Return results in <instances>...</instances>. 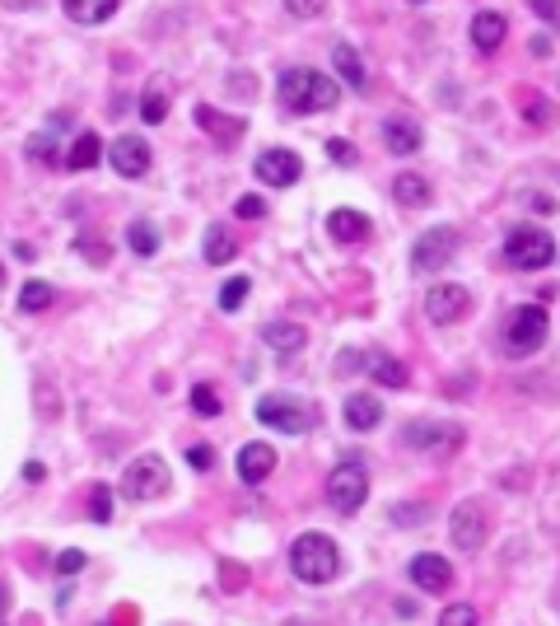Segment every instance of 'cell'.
<instances>
[{
	"instance_id": "cell-1",
	"label": "cell",
	"mask_w": 560,
	"mask_h": 626,
	"mask_svg": "<svg viewBox=\"0 0 560 626\" xmlns=\"http://www.w3.org/2000/svg\"><path fill=\"white\" fill-rule=\"evenodd\" d=\"M280 103H285L290 112H327V108L341 103V89L323 70L290 66V70H280Z\"/></svg>"
},
{
	"instance_id": "cell-2",
	"label": "cell",
	"mask_w": 560,
	"mask_h": 626,
	"mask_svg": "<svg viewBox=\"0 0 560 626\" xmlns=\"http://www.w3.org/2000/svg\"><path fill=\"white\" fill-rule=\"evenodd\" d=\"M290 570L304 579V584H332L337 570H341V552L327 533H299L295 547H290Z\"/></svg>"
},
{
	"instance_id": "cell-3",
	"label": "cell",
	"mask_w": 560,
	"mask_h": 626,
	"mask_svg": "<svg viewBox=\"0 0 560 626\" xmlns=\"http://www.w3.org/2000/svg\"><path fill=\"white\" fill-rule=\"evenodd\" d=\"M504 262L518 271H542L555 262V239L542 224H513L504 234Z\"/></svg>"
},
{
	"instance_id": "cell-4",
	"label": "cell",
	"mask_w": 560,
	"mask_h": 626,
	"mask_svg": "<svg viewBox=\"0 0 560 626\" xmlns=\"http://www.w3.org/2000/svg\"><path fill=\"white\" fill-rule=\"evenodd\" d=\"M546 332H551L546 308L542 304H518L509 313V323H504V356H513V360L533 356V350H542Z\"/></svg>"
},
{
	"instance_id": "cell-5",
	"label": "cell",
	"mask_w": 560,
	"mask_h": 626,
	"mask_svg": "<svg viewBox=\"0 0 560 626\" xmlns=\"http://www.w3.org/2000/svg\"><path fill=\"white\" fill-rule=\"evenodd\" d=\"M327 500L337 515H355L359 505L369 500V467L365 458H341L327 477Z\"/></svg>"
},
{
	"instance_id": "cell-6",
	"label": "cell",
	"mask_w": 560,
	"mask_h": 626,
	"mask_svg": "<svg viewBox=\"0 0 560 626\" xmlns=\"http://www.w3.org/2000/svg\"><path fill=\"white\" fill-rule=\"evenodd\" d=\"M402 440L411 449L430 454V458H453L462 449V425H453V421H411L402 430Z\"/></svg>"
},
{
	"instance_id": "cell-7",
	"label": "cell",
	"mask_w": 560,
	"mask_h": 626,
	"mask_svg": "<svg viewBox=\"0 0 560 626\" xmlns=\"http://www.w3.org/2000/svg\"><path fill=\"white\" fill-rule=\"evenodd\" d=\"M458 257V229L439 224V229H425L416 248H411V266L420 271V276H434V271H444L449 262Z\"/></svg>"
},
{
	"instance_id": "cell-8",
	"label": "cell",
	"mask_w": 560,
	"mask_h": 626,
	"mask_svg": "<svg viewBox=\"0 0 560 626\" xmlns=\"http://www.w3.org/2000/svg\"><path fill=\"white\" fill-rule=\"evenodd\" d=\"M164 491H169V467H164V458L145 454V458L127 463V473H122V496H127V500H159Z\"/></svg>"
},
{
	"instance_id": "cell-9",
	"label": "cell",
	"mask_w": 560,
	"mask_h": 626,
	"mask_svg": "<svg viewBox=\"0 0 560 626\" xmlns=\"http://www.w3.org/2000/svg\"><path fill=\"white\" fill-rule=\"evenodd\" d=\"M257 421L271 430H285V435H304L313 425V407L299 398H262L257 402Z\"/></svg>"
},
{
	"instance_id": "cell-10",
	"label": "cell",
	"mask_w": 560,
	"mask_h": 626,
	"mask_svg": "<svg viewBox=\"0 0 560 626\" xmlns=\"http://www.w3.org/2000/svg\"><path fill=\"white\" fill-rule=\"evenodd\" d=\"M486 533H491V524H486V510L476 500H462L458 510L449 515V537L462 547V552H482Z\"/></svg>"
},
{
	"instance_id": "cell-11",
	"label": "cell",
	"mask_w": 560,
	"mask_h": 626,
	"mask_svg": "<svg viewBox=\"0 0 560 626\" xmlns=\"http://www.w3.org/2000/svg\"><path fill=\"white\" fill-rule=\"evenodd\" d=\"M253 169H257V178H262L266 187H290V183H299V173H304V164H299L295 150H262Z\"/></svg>"
},
{
	"instance_id": "cell-12",
	"label": "cell",
	"mask_w": 560,
	"mask_h": 626,
	"mask_svg": "<svg viewBox=\"0 0 560 626\" xmlns=\"http://www.w3.org/2000/svg\"><path fill=\"white\" fill-rule=\"evenodd\" d=\"M467 304H472V295L462 286H430V295H425V313H430V323H439V328L458 323L467 313Z\"/></svg>"
},
{
	"instance_id": "cell-13",
	"label": "cell",
	"mask_w": 560,
	"mask_h": 626,
	"mask_svg": "<svg viewBox=\"0 0 560 626\" xmlns=\"http://www.w3.org/2000/svg\"><path fill=\"white\" fill-rule=\"evenodd\" d=\"M407 570H411V584H416V589H425V594H449L453 589V566L444 557H434V552L411 557Z\"/></svg>"
},
{
	"instance_id": "cell-14",
	"label": "cell",
	"mask_w": 560,
	"mask_h": 626,
	"mask_svg": "<svg viewBox=\"0 0 560 626\" xmlns=\"http://www.w3.org/2000/svg\"><path fill=\"white\" fill-rule=\"evenodd\" d=\"M108 160H112V169L122 173V178H140L150 169V145L140 136H117L108 145Z\"/></svg>"
},
{
	"instance_id": "cell-15",
	"label": "cell",
	"mask_w": 560,
	"mask_h": 626,
	"mask_svg": "<svg viewBox=\"0 0 560 626\" xmlns=\"http://www.w3.org/2000/svg\"><path fill=\"white\" fill-rule=\"evenodd\" d=\"M275 473V449L271 444H244L238 449V482H248V486H257V482H266Z\"/></svg>"
},
{
	"instance_id": "cell-16",
	"label": "cell",
	"mask_w": 560,
	"mask_h": 626,
	"mask_svg": "<svg viewBox=\"0 0 560 626\" xmlns=\"http://www.w3.org/2000/svg\"><path fill=\"white\" fill-rule=\"evenodd\" d=\"M196 127H202L215 145H233L238 136H244V117H224L220 108L202 103V108H196Z\"/></svg>"
},
{
	"instance_id": "cell-17",
	"label": "cell",
	"mask_w": 560,
	"mask_h": 626,
	"mask_svg": "<svg viewBox=\"0 0 560 626\" xmlns=\"http://www.w3.org/2000/svg\"><path fill=\"white\" fill-rule=\"evenodd\" d=\"M346 425L359 430V435H365V430H379L383 425V402L374 393H350L346 398Z\"/></svg>"
},
{
	"instance_id": "cell-18",
	"label": "cell",
	"mask_w": 560,
	"mask_h": 626,
	"mask_svg": "<svg viewBox=\"0 0 560 626\" xmlns=\"http://www.w3.org/2000/svg\"><path fill=\"white\" fill-rule=\"evenodd\" d=\"M420 141H425V131L411 122V117H392V122H383V145L392 154H416Z\"/></svg>"
},
{
	"instance_id": "cell-19",
	"label": "cell",
	"mask_w": 560,
	"mask_h": 626,
	"mask_svg": "<svg viewBox=\"0 0 560 626\" xmlns=\"http://www.w3.org/2000/svg\"><path fill=\"white\" fill-rule=\"evenodd\" d=\"M504 33H509V24H504L500 10H482V15L472 19V43H476V52H495V47L504 43Z\"/></svg>"
},
{
	"instance_id": "cell-20",
	"label": "cell",
	"mask_w": 560,
	"mask_h": 626,
	"mask_svg": "<svg viewBox=\"0 0 560 626\" xmlns=\"http://www.w3.org/2000/svg\"><path fill=\"white\" fill-rule=\"evenodd\" d=\"M332 66H337V75H341V85H350V89H365V85H369L365 57H359L350 43H337V47H332Z\"/></svg>"
},
{
	"instance_id": "cell-21",
	"label": "cell",
	"mask_w": 560,
	"mask_h": 626,
	"mask_svg": "<svg viewBox=\"0 0 560 626\" xmlns=\"http://www.w3.org/2000/svg\"><path fill=\"white\" fill-rule=\"evenodd\" d=\"M262 341H266L271 350H280V356H299V350L308 346V332H304L299 323H266V328H262Z\"/></svg>"
},
{
	"instance_id": "cell-22",
	"label": "cell",
	"mask_w": 560,
	"mask_h": 626,
	"mask_svg": "<svg viewBox=\"0 0 560 626\" xmlns=\"http://www.w3.org/2000/svg\"><path fill=\"white\" fill-rule=\"evenodd\" d=\"M327 234L337 244H365L369 239V220L359 211H332L327 215Z\"/></svg>"
},
{
	"instance_id": "cell-23",
	"label": "cell",
	"mask_w": 560,
	"mask_h": 626,
	"mask_svg": "<svg viewBox=\"0 0 560 626\" xmlns=\"http://www.w3.org/2000/svg\"><path fill=\"white\" fill-rule=\"evenodd\" d=\"M99 160H103V141H99L94 131H79L75 145H70V154H66V169H70V173H85V169H94Z\"/></svg>"
},
{
	"instance_id": "cell-24",
	"label": "cell",
	"mask_w": 560,
	"mask_h": 626,
	"mask_svg": "<svg viewBox=\"0 0 560 626\" xmlns=\"http://www.w3.org/2000/svg\"><path fill=\"white\" fill-rule=\"evenodd\" d=\"M24 154L37 164V169H57V160H61V145H57V127L52 131H33L28 141H24Z\"/></svg>"
},
{
	"instance_id": "cell-25",
	"label": "cell",
	"mask_w": 560,
	"mask_h": 626,
	"mask_svg": "<svg viewBox=\"0 0 560 626\" xmlns=\"http://www.w3.org/2000/svg\"><path fill=\"white\" fill-rule=\"evenodd\" d=\"M75 24H103L117 15V0H61Z\"/></svg>"
},
{
	"instance_id": "cell-26",
	"label": "cell",
	"mask_w": 560,
	"mask_h": 626,
	"mask_svg": "<svg viewBox=\"0 0 560 626\" xmlns=\"http://www.w3.org/2000/svg\"><path fill=\"white\" fill-rule=\"evenodd\" d=\"M365 365H369L374 383H383V388H407V383H411L407 365H402V360H392V356H383V350H379V356H369Z\"/></svg>"
},
{
	"instance_id": "cell-27",
	"label": "cell",
	"mask_w": 560,
	"mask_h": 626,
	"mask_svg": "<svg viewBox=\"0 0 560 626\" xmlns=\"http://www.w3.org/2000/svg\"><path fill=\"white\" fill-rule=\"evenodd\" d=\"M233 253H238V239H233L224 224H211V229H206V262H211V266H224V262H233Z\"/></svg>"
},
{
	"instance_id": "cell-28",
	"label": "cell",
	"mask_w": 560,
	"mask_h": 626,
	"mask_svg": "<svg viewBox=\"0 0 560 626\" xmlns=\"http://www.w3.org/2000/svg\"><path fill=\"white\" fill-rule=\"evenodd\" d=\"M392 197L402 202V206H425L430 202V183L420 173H397L392 178Z\"/></svg>"
},
{
	"instance_id": "cell-29",
	"label": "cell",
	"mask_w": 560,
	"mask_h": 626,
	"mask_svg": "<svg viewBox=\"0 0 560 626\" xmlns=\"http://www.w3.org/2000/svg\"><path fill=\"white\" fill-rule=\"evenodd\" d=\"M127 248L140 253V257H154V253H159V229H154L150 220H131V224H127Z\"/></svg>"
},
{
	"instance_id": "cell-30",
	"label": "cell",
	"mask_w": 560,
	"mask_h": 626,
	"mask_svg": "<svg viewBox=\"0 0 560 626\" xmlns=\"http://www.w3.org/2000/svg\"><path fill=\"white\" fill-rule=\"evenodd\" d=\"M52 299H57V290H52L47 281H24V290H19V313H43V308H52Z\"/></svg>"
},
{
	"instance_id": "cell-31",
	"label": "cell",
	"mask_w": 560,
	"mask_h": 626,
	"mask_svg": "<svg viewBox=\"0 0 560 626\" xmlns=\"http://www.w3.org/2000/svg\"><path fill=\"white\" fill-rule=\"evenodd\" d=\"M524 117H528V127H551L555 122V103L551 99H537V94H524Z\"/></svg>"
},
{
	"instance_id": "cell-32",
	"label": "cell",
	"mask_w": 560,
	"mask_h": 626,
	"mask_svg": "<svg viewBox=\"0 0 560 626\" xmlns=\"http://www.w3.org/2000/svg\"><path fill=\"white\" fill-rule=\"evenodd\" d=\"M248 290H253V281H248V276H229V281H224V290H220V308H224V313H233L238 304L248 299Z\"/></svg>"
},
{
	"instance_id": "cell-33",
	"label": "cell",
	"mask_w": 560,
	"mask_h": 626,
	"mask_svg": "<svg viewBox=\"0 0 560 626\" xmlns=\"http://www.w3.org/2000/svg\"><path fill=\"white\" fill-rule=\"evenodd\" d=\"M192 412L196 416H220V393H215L211 383H196L192 388Z\"/></svg>"
},
{
	"instance_id": "cell-34",
	"label": "cell",
	"mask_w": 560,
	"mask_h": 626,
	"mask_svg": "<svg viewBox=\"0 0 560 626\" xmlns=\"http://www.w3.org/2000/svg\"><path fill=\"white\" fill-rule=\"evenodd\" d=\"M89 519H94V524H108V519H112V491H108V486H94V491H89Z\"/></svg>"
},
{
	"instance_id": "cell-35",
	"label": "cell",
	"mask_w": 560,
	"mask_h": 626,
	"mask_svg": "<svg viewBox=\"0 0 560 626\" xmlns=\"http://www.w3.org/2000/svg\"><path fill=\"white\" fill-rule=\"evenodd\" d=\"M476 621H482V617H476L472 603H453V608L439 612V626H476Z\"/></svg>"
},
{
	"instance_id": "cell-36",
	"label": "cell",
	"mask_w": 560,
	"mask_h": 626,
	"mask_svg": "<svg viewBox=\"0 0 560 626\" xmlns=\"http://www.w3.org/2000/svg\"><path fill=\"white\" fill-rule=\"evenodd\" d=\"M164 112H169V103H164V89H150L145 99H140V117H145V122H164Z\"/></svg>"
},
{
	"instance_id": "cell-37",
	"label": "cell",
	"mask_w": 560,
	"mask_h": 626,
	"mask_svg": "<svg viewBox=\"0 0 560 626\" xmlns=\"http://www.w3.org/2000/svg\"><path fill=\"white\" fill-rule=\"evenodd\" d=\"M327 5H332V0H285V10H290L295 19H323Z\"/></svg>"
},
{
	"instance_id": "cell-38",
	"label": "cell",
	"mask_w": 560,
	"mask_h": 626,
	"mask_svg": "<svg viewBox=\"0 0 560 626\" xmlns=\"http://www.w3.org/2000/svg\"><path fill=\"white\" fill-rule=\"evenodd\" d=\"M233 215H238V220H262V215H266V202L257 197V192H244V197L233 202Z\"/></svg>"
},
{
	"instance_id": "cell-39",
	"label": "cell",
	"mask_w": 560,
	"mask_h": 626,
	"mask_svg": "<svg viewBox=\"0 0 560 626\" xmlns=\"http://www.w3.org/2000/svg\"><path fill=\"white\" fill-rule=\"evenodd\" d=\"M430 519V500H416V505H397L392 510V524H420Z\"/></svg>"
},
{
	"instance_id": "cell-40",
	"label": "cell",
	"mask_w": 560,
	"mask_h": 626,
	"mask_svg": "<svg viewBox=\"0 0 560 626\" xmlns=\"http://www.w3.org/2000/svg\"><path fill=\"white\" fill-rule=\"evenodd\" d=\"M187 463L196 467V473H211V467H215V449H211V444H192V449H187Z\"/></svg>"
},
{
	"instance_id": "cell-41",
	"label": "cell",
	"mask_w": 560,
	"mask_h": 626,
	"mask_svg": "<svg viewBox=\"0 0 560 626\" xmlns=\"http://www.w3.org/2000/svg\"><path fill=\"white\" fill-rule=\"evenodd\" d=\"M75 248H79V257H85V262H99V266L108 262V248H103V244H94L89 234H79V239H75Z\"/></svg>"
},
{
	"instance_id": "cell-42",
	"label": "cell",
	"mask_w": 560,
	"mask_h": 626,
	"mask_svg": "<svg viewBox=\"0 0 560 626\" xmlns=\"http://www.w3.org/2000/svg\"><path fill=\"white\" fill-rule=\"evenodd\" d=\"M85 561H89L85 552H61V557H57V575H75V570H85Z\"/></svg>"
},
{
	"instance_id": "cell-43",
	"label": "cell",
	"mask_w": 560,
	"mask_h": 626,
	"mask_svg": "<svg viewBox=\"0 0 560 626\" xmlns=\"http://www.w3.org/2000/svg\"><path fill=\"white\" fill-rule=\"evenodd\" d=\"M327 154L337 164H355V145L350 141H327Z\"/></svg>"
},
{
	"instance_id": "cell-44",
	"label": "cell",
	"mask_w": 560,
	"mask_h": 626,
	"mask_svg": "<svg viewBox=\"0 0 560 626\" xmlns=\"http://www.w3.org/2000/svg\"><path fill=\"white\" fill-rule=\"evenodd\" d=\"M533 10H537L542 19H551V24H560V0H533Z\"/></svg>"
},
{
	"instance_id": "cell-45",
	"label": "cell",
	"mask_w": 560,
	"mask_h": 626,
	"mask_svg": "<svg viewBox=\"0 0 560 626\" xmlns=\"http://www.w3.org/2000/svg\"><path fill=\"white\" fill-rule=\"evenodd\" d=\"M528 206H533V211H542V215H551V211H555V202L546 197V192H528Z\"/></svg>"
},
{
	"instance_id": "cell-46",
	"label": "cell",
	"mask_w": 560,
	"mask_h": 626,
	"mask_svg": "<svg viewBox=\"0 0 560 626\" xmlns=\"http://www.w3.org/2000/svg\"><path fill=\"white\" fill-rule=\"evenodd\" d=\"M528 52H533V57H551L555 47H551V37H542V33H537L533 43H528Z\"/></svg>"
},
{
	"instance_id": "cell-47",
	"label": "cell",
	"mask_w": 560,
	"mask_h": 626,
	"mask_svg": "<svg viewBox=\"0 0 560 626\" xmlns=\"http://www.w3.org/2000/svg\"><path fill=\"white\" fill-rule=\"evenodd\" d=\"M238 584H244V579H238V566L224 561V589H238Z\"/></svg>"
},
{
	"instance_id": "cell-48",
	"label": "cell",
	"mask_w": 560,
	"mask_h": 626,
	"mask_svg": "<svg viewBox=\"0 0 560 626\" xmlns=\"http://www.w3.org/2000/svg\"><path fill=\"white\" fill-rule=\"evenodd\" d=\"M136 621H140L136 608H117V626H136Z\"/></svg>"
},
{
	"instance_id": "cell-49",
	"label": "cell",
	"mask_w": 560,
	"mask_h": 626,
	"mask_svg": "<svg viewBox=\"0 0 560 626\" xmlns=\"http://www.w3.org/2000/svg\"><path fill=\"white\" fill-rule=\"evenodd\" d=\"M10 608V589H5V584H0V612H5Z\"/></svg>"
},
{
	"instance_id": "cell-50",
	"label": "cell",
	"mask_w": 560,
	"mask_h": 626,
	"mask_svg": "<svg viewBox=\"0 0 560 626\" xmlns=\"http://www.w3.org/2000/svg\"><path fill=\"white\" fill-rule=\"evenodd\" d=\"M280 626H308V621H280Z\"/></svg>"
},
{
	"instance_id": "cell-51",
	"label": "cell",
	"mask_w": 560,
	"mask_h": 626,
	"mask_svg": "<svg viewBox=\"0 0 560 626\" xmlns=\"http://www.w3.org/2000/svg\"><path fill=\"white\" fill-rule=\"evenodd\" d=\"M0 286H5V266H0Z\"/></svg>"
},
{
	"instance_id": "cell-52",
	"label": "cell",
	"mask_w": 560,
	"mask_h": 626,
	"mask_svg": "<svg viewBox=\"0 0 560 626\" xmlns=\"http://www.w3.org/2000/svg\"><path fill=\"white\" fill-rule=\"evenodd\" d=\"M411 5H425V0H411Z\"/></svg>"
}]
</instances>
